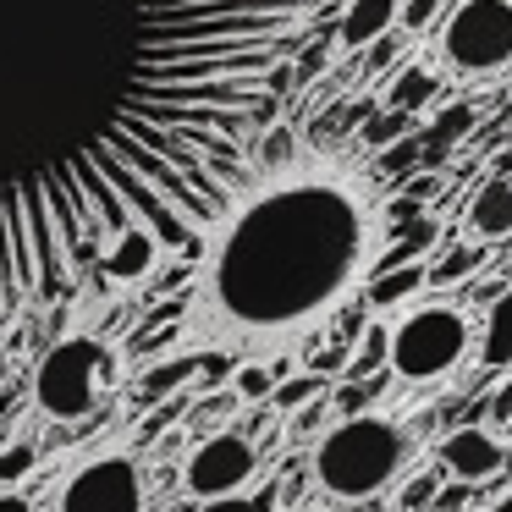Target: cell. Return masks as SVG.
I'll list each match as a JSON object with an SVG mask.
<instances>
[{"label": "cell", "instance_id": "obj_2", "mask_svg": "<svg viewBox=\"0 0 512 512\" xmlns=\"http://www.w3.org/2000/svg\"><path fill=\"white\" fill-rule=\"evenodd\" d=\"M204 237V331L276 342L331 314L369 270L375 204L347 171L298 166L254 182Z\"/></svg>", "mask_w": 512, "mask_h": 512}, {"label": "cell", "instance_id": "obj_1", "mask_svg": "<svg viewBox=\"0 0 512 512\" xmlns=\"http://www.w3.org/2000/svg\"><path fill=\"white\" fill-rule=\"evenodd\" d=\"M336 0H0V320L199 254Z\"/></svg>", "mask_w": 512, "mask_h": 512}, {"label": "cell", "instance_id": "obj_9", "mask_svg": "<svg viewBox=\"0 0 512 512\" xmlns=\"http://www.w3.org/2000/svg\"><path fill=\"white\" fill-rule=\"evenodd\" d=\"M474 127H479V105H474V100L446 105V111L430 122V133L413 138V166H419V171H441L446 155H452V149H463Z\"/></svg>", "mask_w": 512, "mask_h": 512}, {"label": "cell", "instance_id": "obj_23", "mask_svg": "<svg viewBox=\"0 0 512 512\" xmlns=\"http://www.w3.org/2000/svg\"><path fill=\"white\" fill-rule=\"evenodd\" d=\"M34 463H39V452L28 441H12V446H0V485L12 490L17 479H28L34 474Z\"/></svg>", "mask_w": 512, "mask_h": 512}, {"label": "cell", "instance_id": "obj_18", "mask_svg": "<svg viewBox=\"0 0 512 512\" xmlns=\"http://www.w3.org/2000/svg\"><path fill=\"white\" fill-rule=\"evenodd\" d=\"M386 347H391V325H364L358 347H347V380H364V375H380L386 369Z\"/></svg>", "mask_w": 512, "mask_h": 512}, {"label": "cell", "instance_id": "obj_34", "mask_svg": "<svg viewBox=\"0 0 512 512\" xmlns=\"http://www.w3.org/2000/svg\"><path fill=\"white\" fill-rule=\"evenodd\" d=\"M485 512H512V490H507V496H501V501H490Z\"/></svg>", "mask_w": 512, "mask_h": 512}, {"label": "cell", "instance_id": "obj_32", "mask_svg": "<svg viewBox=\"0 0 512 512\" xmlns=\"http://www.w3.org/2000/svg\"><path fill=\"white\" fill-rule=\"evenodd\" d=\"M0 512H34V507L23 496H12V490H0Z\"/></svg>", "mask_w": 512, "mask_h": 512}, {"label": "cell", "instance_id": "obj_19", "mask_svg": "<svg viewBox=\"0 0 512 512\" xmlns=\"http://www.w3.org/2000/svg\"><path fill=\"white\" fill-rule=\"evenodd\" d=\"M413 133V111H391V105H380L375 116H364V133H358V144L364 149H391L397 138Z\"/></svg>", "mask_w": 512, "mask_h": 512}, {"label": "cell", "instance_id": "obj_4", "mask_svg": "<svg viewBox=\"0 0 512 512\" xmlns=\"http://www.w3.org/2000/svg\"><path fill=\"white\" fill-rule=\"evenodd\" d=\"M111 380H116V353L100 336H61L34 369V402L45 419L78 424L94 413V402Z\"/></svg>", "mask_w": 512, "mask_h": 512}, {"label": "cell", "instance_id": "obj_25", "mask_svg": "<svg viewBox=\"0 0 512 512\" xmlns=\"http://www.w3.org/2000/svg\"><path fill=\"white\" fill-rule=\"evenodd\" d=\"M309 369H314V375H342V369H347V336H336L331 347H314Z\"/></svg>", "mask_w": 512, "mask_h": 512}, {"label": "cell", "instance_id": "obj_36", "mask_svg": "<svg viewBox=\"0 0 512 512\" xmlns=\"http://www.w3.org/2000/svg\"><path fill=\"white\" fill-rule=\"evenodd\" d=\"M501 468H512V446H501Z\"/></svg>", "mask_w": 512, "mask_h": 512}, {"label": "cell", "instance_id": "obj_28", "mask_svg": "<svg viewBox=\"0 0 512 512\" xmlns=\"http://www.w3.org/2000/svg\"><path fill=\"white\" fill-rule=\"evenodd\" d=\"M369 397H380V375H364V380H353L347 391H336V408H342V413H358Z\"/></svg>", "mask_w": 512, "mask_h": 512}, {"label": "cell", "instance_id": "obj_26", "mask_svg": "<svg viewBox=\"0 0 512 512\" xmlns=\"http://www.w3.org/2000/svg\"><path fill=\"white\" fill-rule=\"evenodd\" d=\"M468 501H474V479H457V485H435L430 507L435 512H463Z\"/></svg>", "mask_w": 512, "mask_h": 512}, {"label": "cell", "instance_id": "obj_29", "mask_svg": "<svg viewBox=\"0 0 512 512\" xmlns=\"http://www.w3.org/2000/svg\"><path fill=\"white\" fill-rule=\"evenodd\" d=\"M485 413H490L496 424H512V380H507V386H496V397L485 402Z\"/></svg>", "mask_w": 512, "mask_h": 512}, {"label": "cell", "instance_id": "obj_27", "mask_svg": "<svg viewBox=\"0 0 512 512\" xmlns=\"http://www.w3.org/2000/svg\"><path fill=\"white\" fill-rule=\"evenodd\" d=\"M435 485H441L435 474H419V479H408V485H402V496H397V507H402V512H419V507H430Z\"/></svg>", "mask_w": 512, "mask_h": 512}, {"label": "cell", "instance_id": "obj_22", "mask_svg": "<svg viewBox=\"0 0 512 512\" xmlns=\"http://www.w3.org/2000/svg\"><path fill=\"white\" fill-rule=\"evenodd\" d=\"M281 375H287V364H276V369H270V364H243V369H232V391L243 402H265L270 386H276Z\"/></svg>", "mask_w": 512, "mask_h": 512}, {"label": "cell", "instance_id": "obj_31", "mask_svg": "<svg viewBox=\"0 0 512 512\" xmlns=\"http://www.w3.org/2000/svg\"><path fill=\"white\" fill-rule=\"evenodd\" d=\"M490 177H507L512 182V149H501V155L490 160Z\"/></svg>", "mask_w": 512, "mask_h": 512}, {"label": "cell", "instance_id": "obj_15", "mask_svg": "<svg viewBox=\"0 0 512 512\" xmlns=\"http://www.w3.org/2000/svg\"><path fill=\"white\" fill-rule=\"evenodd\" d=\"M479 358H485V369H507V364H512V287H501L496 303H490Z\"/></svg>", "mask_w": 512, "mask_h": 512}, {"label": "cell", "instance_id": "obj_6", "mask_svg": "<svg viewBox=\"0 0 512 512\" xmlns=\"http://www.w3.org/2000/svg\"><path fill=\"white\" fill-rule=\"evenodd\" d=\"M441 56L463 78L512 67V0H463L441 28Z\"/></svg>", "mask_w": 512, "mask_h": 512}, {"label": "cell", "instance_id": "obj_33", "mask_svg": "<svg viewBox=\"0 0 512 512\" xmlns=\"http://www.w3.org/2000/svg\"><path fill=\"white\" fill-rule=\"evenodd\" d=\"M177 281H188V270H182V265H177V270H166V276L155 281V292H171V287H177Z\"/></svg>", "mask_w": 512, "mask_h": 512}, {"label": "cell", "instance_id": "obj_3", "mask_svg": "<svg viewBox=\"0 0 512 512\" xmlns=\"http://www.w3.org/2000/svg\"><path fill=\"white\" fill-rule=\"evenodd\" d=\"M408 457V435L375 413H347L314 452V479L336 501H369L397 479Z\"/></svg>", "mask_w": 512, "mask_h": 512}, {"label": "cell", "instance_id": "obj_14", "mask_svg": "<svg viewBox=\"0 0 512 512\" xmlns=\"http://www.w3.org/2000/svg\"><path fill=\"white\" fill-rule=\"evenodd\" d=\"M435 94H441V72L424 67V61H408V67H402L397 78H391L386 105H391V111H413V116H419L424 105L435 100Z\"/></svg>", "mask_w": 512, "mask_h": 512}, {"label": "cell", "instance_id": "obj_12", "mask_svg": "<svg viewBox=\"0 0 512 512\" xmlns=\"http://www.w3.org/2000/svg\"><path fill=\"white\" fill-rule=\"evenodd\" d=\"M468 232L479 243H501L512 237V182L507 177H485L468 199Z\"/></svg>", "mask_w": 512, "mask_h": 512}, {"label": "cell", "instance_id": "obj_11", "mask_svg": "<svg viewBox=\"0 0 512 512\" xmlns=\"http://www.w3.org/2000/svg\"><path fill=\"white\" fill-rule=\"evenodd\" d=\"M397 28V0H347L336 6V50H369Z\"/></svg>", "mask_w": 512, "mask_h": 512}, {"label": "cell", "instance_id": "obj_7", "mask_svg": "<svg viewBox=\"0 0 512 512\" xmlns=\"http://www.w3.org/2000/svg\"><path fill=\"white\" fill-rule=\"evenodd\" d=\"M61 512H144V474L133 457H94L61 490Z\"/></svg>", "mask_w": 512, "mask_h": 512}, {"label": "cell", "instance_id": "obj_5", "mask_svg": "<svg viewBox=\"0 0 512 512\" xmlns=\"http://www.w3.org/2000/svg\"><path fill=\"white\" fill-rule=\"evenodd\" d=\"M468 342H474V331H468L463 309H452V303H424L408 320L391 325L386 364H391V375L408 380V386H430V380H446L463 364Z\"/></svg>", "mask_w": 512, "mask_h": 512}, {"label": "cell", "instance_id": "obj_20", "mask_svg": "<svg viewBox=\"0 0 512 512\" xmlns=\"http://www.w3.org/2000/svg\"><path fill=\"white\" fill-rule=\"evenodd\" d=\"M314 397H325V375H281L276 386H270V402H276V413H298L303 402H314Z\"/></svg>", "mask_w": 512, "mask_h": 512}, {"label": "cell", "instance_id": "obj_16", "mask_svg": "<svg viewBox=\"0 0 512 512\" xmlns=\"http://www.w3.org/2000/svg\"><path fill=\"white\" fill-rule=\"evenodd\" d=\"M193 369H199V353H182V358H166V364H155V369H144V380H138V408H155V402H166L177 386H188L193 380Z\"/></svg>", "mask_w": 512, "mask_h": 512}, {"label": "cell", "instance_id": "obj_30", "mask_svg": "<svg viewBox=\"0 0 512 512\" xmlns=\"http://www.w3.org/2000/svg\"><path fill=\"white\" fill-rule=\"evenodd\" d=\"M199 512H259V507H254L248 496H237V490H232V496H210Z\"/></svg>", "mask_w": 512, "mask_h": 512}, {"label": "cell", "instance_id": "obj_37", "mask_svg": "<svg viewBox=\"0 0 512 512\" xmlns=\"http://www.w3.org/2000/svg\"><path fill=\"white\" fill-rule=\"evenodd\" d=\"M303 512H325V507H303Z\"/></svg>", "mask_w": 512, "mask_h": 512}, {"label": "cell", "instance_id": "obj_24", "mask_svg": "<svg viewBox=\"0 0 512 512\" xmlns=\"http://www.w3.org/2000/svg\"><path fill=\"white\" fill-rule=\"evenodd\" d=\"M435 17H441V0H397V28L408 34H424Z\"/></svg>", "mask_w": 512, "mask_h": 512}, {"label": "cell", "instance_id": "obj_10", "mask_svg": "<svg viewBox=\"0 0 512 512\" xmlns=\"http://www.w3.org/2000/svg\"><path fill=\"white\" fill-rule=\"evenodd\" d=\"M441 463L452 468L457 479H490L501 468L496 430H485V424H463V430H452L441 441Z\"/></svg>", "mask_w": 512, "mask_h": 512}, {"label": "cell", "instance_id": "obj_21", "mask_svg": "<svg viewBox=\"0 0 512 512\" xmlns=\"http://www.w3.org/2000/svg\"><path fill=\"white\" fill-rule=\"evenodd\" d=\"M479 270V248H446L435 265H424V287H452V281Z\"/></svg>", "mask_w": 512, "mask_h": 512}, {"label": "cell", "instance_id": "obj_13", "mask_svg": "<svg viewBox=\"0 0 512 512\" xmlns=\"http://www.w3.org/2000/svg\"><path fill=\"white\" fill-rule=\"evenodd\" d=\"M435 243H441V221H435L430 210L413 215V221L391 226V248L380 259H369V276H375V270H391V265H413V259H424Z\"/></svg>", "mask_w": 512, "mask_h": 512}, {"label": "cell", "instance_id": "obj_17", "mask_svg": "<svg viewBox=\"0 0 512 512\" xmlns=\"http://www.w3.org/2000/svg\"><path fill=\"white\" fill-rule=\"evenodd\" d=\"M424 287V259H413V265H391V270H375L369 276V309H391V303L413 298V292Z\"/></svg>", "mask_w": 512, "mask_h": 512}, {"label": "cell", "instance_id": "obj_35", "mask_svg": "<svg viewBox=\"0 0 512 512\" xmlns=\"http://www.w3.org/2000/svg\"><path fill=\"white\" fill-rule=\"evenodd\" d=\"M6 375H12V358L0 353V386H6Z\"/></svg>", "mask_w": 512, "mask_h": 512}, {"label": "cell", "instance_id": "obj_8", "mask_svg": "<svg viewBox=\"0 0 512 512\" xmlns=\"http://www.w3.org/2000/svg\"><path fill=\"white\" fill-rule=\"evenodd\" d=\"M254 468H259L254 441H248L243 430H221V435H204V441L193 446L188 468H182V485L199 501L232 496V490H243L248 479H254Z\"/></svg>", "mask_w": 512, "mask_h": 512}]
</instances>
